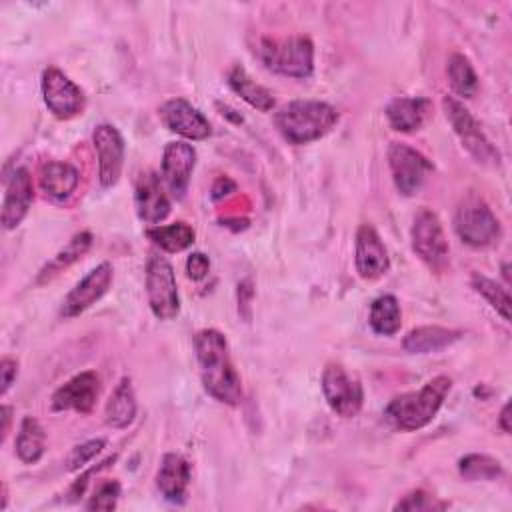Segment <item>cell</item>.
Returning a JSON list of instances; mask_svg holds the SVG:
<instances>
[{"instance_id": "6da1fadb", "label": "cell", "mask_w": 512, "mask_h": 512, "mask_svg": "<svg viewBox=\"0 0 512 512\" xmlns=\"http://www.w3.org/2000/svg\"><path fill=\"white\" fill-rule=\"evenodd\" d=\"M194 350L204 390L222 404H240L242 384L232 364L224 334L214 328L200 330L194 336Z\"/></svg>"}, {"instance_id": "7a4b0ae2", "label": "cell", "mask_w": 512, "mask_h": 512, "mask_svg": "<svg viewBox=\"0 0 512 512\" xmlns=\"http://www.w3.org/2000/svg\"><path fill=\"white\" fill-rule=\"evenodd\" d=\"M336 122V108L320 100H292L274 114V124L282 138L296 146L320 140Z\"/></svg>"}, {"instance_id": "3957f363", "label": "cell", "mask_w": 512, "mask_h": 512, "mask_svg": "<svg viewBox=\"0 0 512 512\" xmlns=\"http://www.w3.org/2000/svg\"><path fill=\"white\" fill-rule=\"evenodd\" d=\"M452 380L448 376H436L428 380L418 392H406L390 400L384 416L402 432H414L434 420L442 408Z\"/></svg>"}, {"instance_id": "277c9868", "label": "cell", "mask_w": 512, "mask_h": 512, "mask_svg": "<svg viewBox=\"0 0 512 512\" xmlns=\"http://www.w3.org/2000/svg\"><path fill=\"white\" fill-rule=\"evenodd\" d=\"M258 54L268 70L282 76L304 80L314 72V44L308 36L264 38Z\"/></svg>"}, {"instance_id": "5b68a950", "label": "cell", "mask_w": 512, "mask_h": 512, "mask_svg": "<svg viewBox=\"0 0 512 512\" xmlns=\"http://www.w3.org/2000/svg\"><path fill=\"white\" fill-rule=\"evenodd\" d=\"M410 240L414 254L436 274L446 272L450 266V246L438 214L430 208H420L414 214Z\"/></svg>"}, {"instance_id": "8992f818", "label": "cell", "mask_w": 512, "mask_h": 512, "mask_svg": "<svg viewBox=\"0 0 512 512\" xmlns=\"http://www.w3.org/2000/svg\"><path fill=\"white\" fill-rule=\"evenodd\" d=\"M454 230L464 244L474 248L492 246L502 234L498 218L476 194H468L460 200L454 214Z\"/></svg>"}, {"instance_id": "52a82bcc", "label": "cell", "mask_w": 512, "mask_h": 512, "mask_svg": "<svg viewBox=\"0 0 512 512\" xmlns=\"http://www.w3.org/2000/svg\"><path fill=\"white\" fill-rule=\"evenodd\" d=\"M146 296L152 314L158 320H174L180 312L178 284L172 264L166 256L150 252L146 260Z\"/></svg>"}, {"instance_id": "ba28073f", "label": "cell", "mask_w": 512, "mask_h": 512, "mask_svg": "<svg viewBox=\"0 0 512 512\" xmlns=\"http://www.w3.org/2000/svg\"><path fill=\"white\" fill-rule=\"evenodd\" d=\"M442 108H444V114H446L452 130H454V134L460 138V142L466 148V152L478 164L500 166V152L486 138V134L482 132V128L478 126L474 116L468 112V108L460 100H456L452 96H444L442 98Z\"/></svg>"}, {"instance_id": "9c48e42d", "label": "cell", "mask_w": 512, "mask_h": 512, "mask_svg": "<svg viewBox=\"0 0 512 512\" xmlns=\"http://www.w3.org/2000/svg\"><path fill=\"white\" fill-rule=\"evenodd\" d=\"M388 166L394 186L402 196L418 194L432 172V162L404 142H392L388 146Z\"/></svg>"}, {"instance_id": "30bf717a", "label": "cell", "mask_w": 512, "mask_h": 512, "mask_svg": "<svg viewBox=\"0 0 512 512\" xmlns=\"http://www.w3.org/2000/svg\"><path fill=\"white\" fill-rule=\"evenodd\" d=\"M322 394L326 404L340 418H354L364 402V390L342 364L330 362L322 372Z\"/></svg>"}, {"instance_id": "8fae6325", "label": "cell", "mask_w": 512, "mask_h": 512, "mask_svg": "<svg viewBox=\"0 0 512 512\" xmlns=\"http://www.w3.org/2000/svg\"><path fill=\"white\" fill-rule=\"evenodd\" d=\"M42 98L46 108L58 120H70L82 114L86 106L84 92L78 84H74L62 70L56 66H48L42 72Z\"/></svg>"}, {"instance_id": "7c38bea8", "label": "cell", "mask_w": 512, "mask_h": 512, "mask_svg": "<svg viewBox=\"0 0 512 512\" xmlns=\"http://www.w3.org/2000/svg\"><path fill=\"white\" fill-rule=\"evenodd\" d=\"M114 278V270L110 262H102L96 268H92L62 300L60 316L62 318H74L88 310L92 304H96L110 288Z\"/></svg>"}, {"instance_id": "4fadbf2b", "label": "cell", "mask_w": 512, "mask_h": 512, "mask_svg": "<svg viewBox=\"0 0 512 512\" xmlns=\"http://www.w3.org/2000/svg\"><path fill=\"white\" fill-rule=\"evenodd\" d=\"M92 142L98 154V178L104 188H112L124 166V138L112 124H98L92 132Z\"/></svg>"}, {"instance_id": "5bb4252c", "label": "cell", "mask_w": 512, "mask_h": 512, "mask_svg": "<svg viewBox=\"0 0 512 512\" xmlns=\"http://www.w3.org/2000/svg\"><path fill=\"white\" fill-rule=\"evenodd\" d=\"M100 376L92 370L80 372L66 380L52 394V410L64 412L72 410L78 414H90L100 396Z\"/></svg>"}, {"instance_id": "9a60e30c", "label": "cell", "mask_w": 512, "mask_h": 512, "mask_svg": "<svg viewBox=\"0 0 512 512\" xmlns=\"http://www.w3.org/2000/svg\"><path fill=\"white\" fill-rule=\"evenodd\" d=\"M34 200L32 176L24 166L14 168L4 178V200H2V226L14 230L28 214Z\"/></svg>"}, {"instance_id": "2e32d148", "label": "cell", "mask_w": 512, "mask_h": 512, "mask_svg": "<svg viewBox=\"0 0 512 512\" xmlns=\"http://www.w3.org/2000/svg\"><path fill=\"white\" fill-rule=\"evenodd\" d=\"M166 128L188 140H206L212 134L208 118L184 98H170L160 106Z\"/></svg>"}, {"instance_id": "e0dca14e", "label": "cell", "mask_w": 512, "mask_h": 512, "mask_svg": "<svg viewBox=\"0 0 512 512\" xmlns=\"http://www.w3.org/2000/svg\"><path fill=\"white\" fill-rule=\"evenodd\" d=\"M196 166V150L188 142H168L162 154V180L176 198H184Z\"/></svg>"}, {"instance_id": "ac0fdd59", "label": "cell", "mask_w": 512, "mask_h": 512, "mask_svg": "<svg viewBox=\"0 0 512 512\" xmlns=\"http://www.w3.org/2000/svg\"><path fill=\"white\" fill-rule=\"evenodd\" d=\"M356 272L364 280H378L390 268V258L380 234L370 226L362 224L356 232V252H354Z\"/></svg>"}, {"instance_id": "d6986e66", "label": "cell", "mask_w": 512, "mask_h": 512, "mask_svg": "<svg viewBox=\"0 0 512 512\" xmlns=\"http://www.w3.org/2000/svg\"><path fill=\"white\" fill-rule=\"evenodd\" d=\"M134 204L138 218L146 224L158 226L170 214V200L164 192L160 178L154 172H142L134 188Z\"/></svg>"}, {"instance_id": "ffe728a7", "label": "cell", "mask_w": 512, "mask_h": 512, "mask_svg": "<svg viewBox=\"0 0 512 512\" xmlns=\"http://www.w3.org/2000/svg\"><path fill=\"white\" fill-rule=\"evenodd\" d=\"M190 478L192 468L184 456L174 452L162 456V462L156 472V488L168 502L182 504L186 500Z\"/></svg>"}, {"instance_id": "44dd1931", "label": "cell", "mask_w": 512, "mask_h": 512, "mask_svg": "<svg viewBox=\"0 0 512 512\" xmlns=\"http://www.w3.org/2000/svg\"><path fill=\"white\" fill-rule=\"evenodd\" d=\"M432 114V102L424 96H398L386 106V118L398 132L420 130Z\"/></svg>"}, {"instance_id": "7402d4cb", "label": "cell", "mask_w": 512, "mask_h": 512, "mask_svg": "<svg viewBox=\"0 0 512 512\" xmlns=\"http://www.w3.org/2000/svg\"><path fill=\"white\" fill-rule=\"evenodd\" d=\"M80 182V172L68 164L50 160L40 168V188L54 200H66L74 194Z\"/></svg>"}, {"instance_id": "603a6c76", "label": "cell", "mask_w": 512, "mask_h": 512, "mask_svg": "<svg viewBox=\"0 0 512 512\" xmlns=\"http://www.w3.org/2000/svg\"><path fill=\"white\" fill-rule=\"evenodd\" d=\"M460 338H462L460 330H452L444 326H420L410 330L404 336L402 346L406 352H412V354H430V352H440L448 348Z\"/></svg>"}, {"instance_id": "cb8c5ba5", "label": "cell", "mask_w": 512, "mask_h": 512, "mask_svg": "<svg viewBox=\"0 0 512 512\" xmlns=\"http://www.w3.org/2000/svg\"><path fill=\"white\" fill-rule=\"evenodd\" d=\"M136 394L132 388V380L130 378H122L116 388L112 390L106 408H104V420L108 426L112 428H126L128 424H132L134 416H136Z\"/></svg>"}, {"instance_id": "d4e9b609", "label": "cell", "mask_w": 512, "mask_h": 512, "mask_svg": "<svg viewBox=\"0 0 512 512\" xmlns=\"http://www.w3.org/2000/svg\"><path fill=\"white\" fill-rule=\"evenodd\" d=\"M228 86L252 108L260 112H270L274 108V96L268 88L258 84L256 80L250 78V74L242 66H232L228 72Z\"/></svg>"}, {"instance_id": "484cf974", "label": "cell", "mask_w": 512, "mask_h": 512, "mask_svg": "<svg viewBox=\"0 0 512 512\" xmlns=\"http://www.w3.org/2000/svg\"><path fill=\"white\" fill-rule=\"evenodd\" d=\"M90 246H92V234H90L88 230H82V232L74 234V236L70 238V242H68L62 250H58L56 256L40 270V274H38V284H42V282L54 278V276L60 274L64 268H68V266H72L74 262H78V260L90 250Z\"/></svg>"}, {"instance_id": "4316f807", "label": "cell", "mask_w": 512, "mask_h": 512, "mask_svg": "<svg viewBox=\"0 0 512 512\" xmlns=\"http://www.w3.org/2000/svg\"><path fill=\"white\" fill-rule=\"evenodd\" d=\"M46 448V432L34 416H24L16 434V454L24 464H36Z\"/></svg>"}, {"instance_id": "83f0119b", "label": "cell", "mask_w": 512, "mask_h": 512, "mask_svg": "<svg viewBox=\"0 0 512 512\" xmlns=\"http://www.w3.org/2000/svg\"><path fill=\"white\" fill-rule=\"evenodd\" d=\"M370 328L380 336H392L402 326V312L396 296L382 294L372 300L368 314Z\"/></svg>"}, {"instance_id": "f1b7e54d", "label": "cell", "mask_w": 512, "mask_h": 512, "mask_svg": "<svg viewBox=\"0 0 512 512\" xmlns=\"http://www.w3.org/2000/svg\"><path fill=\"white\" fill-rule=\"evenodd\" d=\"M144 234L148 240H152V244H156L164 252H182L188 246H192L196 238L194 228L188 226L186 222H172L166 226L158 224L148 228Z\"/></svg>"}, {"instance_id": "f546056e", "label": "cell", "mask_w": 512, "mask_h": 512, "mask_svg": "<svg viewBox=\"0 0 512 512\" xmlns=\"http://www.w3.org/2000/svg\"><path fill=\"white\" fill-rule=\"evenodd\" d=\"M446 76L454 94L462 98H472L478 90V76L472 62L464 54H452L446 64Z\"/></svg>"}, {"instance_id": "4dcf8cb0", "label": "cell", "mask_w": 512, "mask_h": 512, "mask_svg": "<svg viewBox=\"0 0 512 512\" xmlns=\"http://www.w3.org/2000/svg\"><path fill=\"white\" fill-rule=\"evenodd\" d=\"M470 284L474 288V292H478L500 316L502 320L510 322V296H508V290L502 288L498 282H494L492 278L480 274V272H474L472 278H470Z\"/></svg>"}, {"instance_id": "1f68e13d", "label": "cell", "mask_w": 512, "mask_h": 512, "mask_svg": "<svg viewBox=\"0 0 512 512\" xmlns=\"http://www.w3.org/2000/svg\"><path fill=\"white\" fill-rule=\"evenodd\" d=\"M458 470L462 478L474 482V480H496L504 474L502 464L488 456V454H466L458 462Z\"/></svg>"}, {"instance_id": "d6a6232c", "label": "cell", "mask_w": 512, "mask_h": 512, "mask_svg": "<svg viewBox=\"0 0 512 512\" xmlns=\"http://www.w3.org/2000/svg\"><path fill=\"white\" fill-rule=\"evenodd\" d=\"M118 498H120V484L116 480H102L94 488L86 508L88 510H114L118 504Z\"/></svg>"}, {"instance_id": "836d02e7", "label": "cell", "mask_w": 512, "mask_h": 512, "mask_svg": "<svg viewBox=\"0 0 512 512\" xmlns=\"http://www.w3.org/2000/svg\"><path fill=\"white\" fill-rule=\"evenodd\" d=\"M446 502H440L436 496L428 494L426 490H412L410 494H406L396 506L394 510H442L446 508Z\"/></svg>"}, {"instance_id": "e575fe53", "label": "cell", "mask_w": 512, "mask_h": 512, "mask_svg": "<svg viewBox=\"0 0 512 512\" xmlns=\"http://www.w3.org/2000/svg\"><path fill=\"white\" fill-rule=\"evenodd\" d=\"M104 444L106 442L102 438H94V440H88V442L76 446L68 456V470H82L96 454L102 452Z\"/></svg>"}, {"instance_id": "d590c367", "label": "cell", "mask_w": 512, "mask_h": 512, "mask_svg": "<svg viewBox=\"0 0 512 512\" xmlns=\"http://www.w3.org/2000/svg\"><path fill=\"white\" fill-rule=\"evenodd\" d=\"M210 270V260L206 254L202 252H192L188 258H186V274L188 278L192 280H202Z\"/></svg>"}, {"instance_id": "8d00e7d4", "label": "cell", "mask_w": 512, "mask_h": 512, "mask_svg": "<svg viewBox=\"0 0 512 512\" xmlns=\"http://www.w3.org/2000/svg\"><path fill=\"white\" fill-rule=\"evenodd\" d=\"M0 374H2V394L8 392V388L14 384L18 374V364L12 358H2L0 362Z\"/></svg>"}, {"instance_id": "74e56055", "label": "cell", "mask_w": 512, "mask_h": 512, "mask_svg": "<svg viewBox=\"0 0 512 512\" xmlns=\"http://www.w3.org/2000/svg\"><path fill=\"white\" fill-rule=\"evenodd\" d=\"M226 190L234 192V190H236V184H234L230 178L222 176V178H218V180H216V184H214V188H212V198H214V200L222 198L224 194H228Z\"/></svg>"}, {"instance_id": "f35d334b", "label": "cell", "mask_w": 512, "mask_h": 512, "mask_svg": "<svg viewBox=\"0 0 512 512\" xmlns=\"http://www.w3.org/2000/svg\"><path fill=\"white\" fill-rule=\"evenodd\" d=\"M250 302H252V288H250V282L246 280V282H242L240 286H238V306L242 308V306H250Z\"/></svg>"}, {"instance_id": "ab89813d", "label": "cell", "mask_w": 512, "mask_h": 512, "mask_svg": "<svg viewBox=\"0 0 512 512\" xmlns=\"http://www.w3.org/2000/svg\"><path fill=\"white\" fill-rule=\"evenodd\" d=\"M510 404H504L502 406V412H500V418H498V424L502 428L504 434H510Z\"/></svg>"}, {"instance_id": "60d3db41", "label": "cell", "mask_w": 512, "mask_h": 512, "mask_svg": "<svg viewBox=\"0 0 512 512\" xmlns=\"http://www.w3.org/2000/svg\"><path fill=\"white\" fill-rule=\"evenodd\" d=\"M0 414H2V436H6V434H8V430H10L12 408H10V406H2V408H0Z\"/></svg>"}]
</instances>
